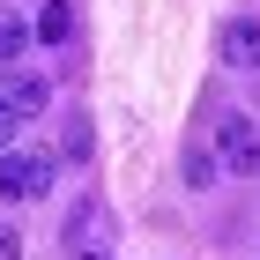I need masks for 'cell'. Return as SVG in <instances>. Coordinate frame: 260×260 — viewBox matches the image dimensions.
I'll use <instances>...</instances> for the list:
<instances>
[{
  "instance_id": "obj_9",
  "label": "cell",
  "mask_w": 260,
  "mask_h": 260,
  "mask_svg": "<svg viewBox=\"0 0 260 260\" xmlns=\"http://www.w3.org/2000/svg\"><path fill=\"white\" fill-rule=\"evenodd\" d=\"M60 156H67V164H82V156H89V119H75V126L60 134Z\"/></svg>"
},
{
  "instance_id": "obj_5",
  "label": "cell",
  "mask_w": 260,
  "mask_h": 260,
  "mask_svg": "<svg viewBox=\"0 0 260 260\" xmlns=\"http://www.w3.org/2000/svg\"><path fill=\"white\" fill-rule=\"evenodd\" d=\"M0 89H8V119H15V126L45 119V104H52V82H45V75H22V67L0 75Z\"/></svg>"
},
{
  "instance_id": "obj_4",
  "label": "cell",
  "mask_w": 260,
  "mask_h": 260,
  "mask_svg": "<svg viewBox=\"0 0 260 260\" xmlns=\"http://www.w3.org/2000/svg\"><path fill=\"white\" fill-rule=\"evenodd\" d=\"M216 60L238 67V75H253V67H260V22H253V15H231V22L216 30Z\"/></svg>"
},
{
  "instance_id": "obj_7",
  "label": "cell",
  "mask_w": 260,
  "mask_h": 260,
  "mask_svg": "<svg viewBox=\"0 0 260 260\" xmlns=\"http://www.w3.org/2000/svg\"><path fill=\"white\" fill-rule=\"evenodd\" d=\"M22 52H30V22H22V15H0V67L15 75Z\"/></svg>"
},
{
  "instance_id": "obj_8",
  "label": "cell",
  "mask_w": 260,
  "mask_h": 260,
  "mask_svg": "<svg viewBox=\"0 0 260 260\" xmlns=\"http://www.w3.org/2000/svg\"><path fill=\"white\" fill-rule=\"evenodd\" d=\"M216 149H186V186H193V193H208V186H216Z\"/></svg>"
},
{
  "instance_id": "obj_10",
  "label": "cell",
  "mask_w": 260,
  "mask_h": 260,
  "mask_svg": "<svg viewBox=\"0 0 260 260\" xmlns=\"http://www.w3.org/2000/svg\"><path fill=\"white\" fill-rule=\"evenodd\" d=\"M0 260H22V231L15 223H0Z\"/></svg>"
},
{
  "instance_id": "obj_3",
  "label": "cell",
  "mask_w": 260,
  "mask_h": 260,
  "mask_svg": "<svg viewBox=\"0 0 260 260\" xmlns=\"http://www.w3.org/2000/svg\"><path fill=\"white\" fill-rule=\"evenodd\" d=\"M216 164L231 171V179H253V171H260V126L245 119V112H223V126H216Z\"/></svg>"
},
{
  "instance_id": "obj_1",
  "label": "cell",
  "mask_w": 260,
  "mask_h": 260,
  "mask_svg": "<svg viewBox=\"0 0 260 260\" xmlns=\"http://www.w3.org/2000/svg\"><path fill=\"white\" fill-rule=\"evenodd\" d=\"M112 245H119V223H112V208H104L97 193L75 201V216H67V260H112Z\"/></svg>"
},
{
  "instance_id": "obj_6",
  "label": "cell",
  "mask_w": 260,
  "mask_h": 260,
  "mask_svg": "<svg viewBox=\"0 0 260 260\" xmlns=\"http://www.w3.org/2000/svg\"><path fill=\"white\" fill-rule=\"evenodd\" d=\"M30 38H45V45H67V38H75V0H45V15L30 22Z\"/></svg>"
},
{
  "instance_id": "obj_2",
  "label": "cell",
  "mask_w": 260,
  "mask_h": 260,
  "mask_svg": "<svg viewBox=\"0 0 260 260\" xmlns=\"http://www.w3.org/2000/svg\"><path fill=\"white\" fill-rule=\"evenodd\" d=\"M45 193H52V156L8 149L0 156V201H45Z\"/></svg>"
}]
</instances>
